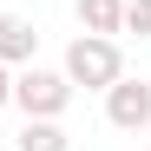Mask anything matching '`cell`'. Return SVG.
<instances>
[{
	"label": "cell",
	"instance_id": "obj_1",
	"mask_svg": "<svg viewBox=\"0 0 151 151\" xmlns=\"http://www.w3.org/2000/svg\"><path fill=\"white\" fill-rule=\"evenodd\" d=\"M118 72H125V53H118V40H112V33H79V40L66 46V79H72V86L105 92Z\"/></svg>",
	"mask_w": 151,
	"mask_h": 151
},
{
	"label": "cell",
	"instance_id": "obj_2",
	"mask_svg": "<svg viewBox=\"0 0 151 151\" xmlns=\"http://www.w3.org/2000/svg\"><path fill=\"white\" fill-rule=\"evenodd\" d=\"M13 105L27 118H59L72 105V79L66 72H46V66H27V72H13Z\"/></svg>",
	"mask_w": 151,
	"mask_h": 151
},
{
	"label": "cell",
	"instance_id": "obj_3",
	"mask_svg": "<svg viewBox=\"0 0 151 151\" xmlns=\"http://www.w3.org/2000/svg\"><path fill=\"white\" fill-rule=\"evenodd\" d=\"M105 118L118 125V132H145L151 125V79H118L105 86Z\"/></svg>",
	"mask_w": 151,
	"mask_h": 151
},
{
	"label": "cell",
	"instance_id": "obj_4",
	"mask_svg": "<svg viewBox=\"0 0 151 151\" xmlns=\"http://www.w3.org/2000/svg\"><path fill=\"white\" fill-rule=\"evenodd\" d=\"M40 53V33H33V20H20V13H0V66H33Z\"/></svg>",
	"mask_w": 151,
	"mask_h": 151
},
{
	"label": "cell",
	"instance_id": "obj_5",
	"mask_svg": "<svg viewBox=\"0 0 151 151\" xmlns=\"http://www.w3.org/2000/svg\"><path fill=\"white\" fill-rule=\"evenodd\" d=\"M13 151H72V138L59 132V118H27V132H20Z\"/></svg>",
	"mask_w": 151,
	"mask_h": 151
},
{
	"label": "cell",
	"instance_id": "obj_6",
	"mask_svg": "<svg viewBox=\"0 0 151 151\" xmlns=\"http://www.w3.org/2000/svg\"><path fill=\"white\" fill-rule=\"evenodd\" d=\"M79 27L86 33H118L125 27V0H79Z\"/></svg>",
	"mask_w": 151,
	"mask_h": 151
},
{
	"label": "cell",
	"instance_id": "obj_7",
	"mask_svg": "<svg viewBox=\"0 0 151 151\" xmlns=\"http://www.w3.org/2000/svg\"><path fill=\"white\" fill-rule=\"evenodd\" d=\"M118 33H138V40H151V0H125V27Z\"/></svg>",
	"mask_w": 151,
	"mask_h": 151
},
{
	"label": "cell",
	"instance_id": "obj_8",
	"mask_svg": "<svg viewBox=\"0 0 151 151\" xmlns=\"http://www.w3.org/2000/svg\"><path fill=\"white\" fill-rule=\"evenodd\" d=\"M0 105H13V66H0Z\"/></svg>",
	"mask_w": 151,
	"mask_h": 151
}]
</instances>
